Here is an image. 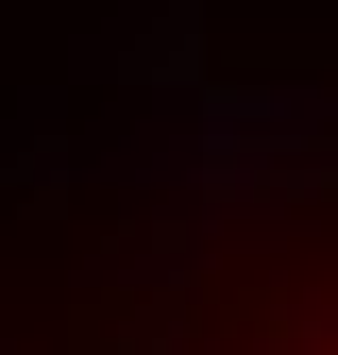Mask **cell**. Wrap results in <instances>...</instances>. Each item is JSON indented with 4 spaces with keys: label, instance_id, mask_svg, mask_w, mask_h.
<instances>
[{
    "label": "cell",
    "instance_id": "obj_1",
    "mask_svg": "<svg viewBox=\"0 0 338 355\" xmlns=\"http://www.w3.org/2000/svg\"><path fill=\"white\" fill-rule=\"evenodd\" d=\"M51 355H338V102L203 119L169 153V203Z\"/></svg>",
    "mask_w": 338,
    "mask_h": 355
}]
</instances>
